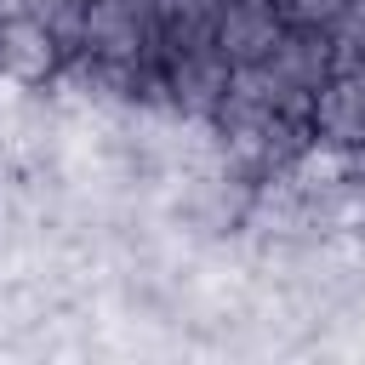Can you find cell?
I'll return each mask as SVG.
<instances>
[{
    "mask_svg": "<svg viewBox=\"0 0 365 365\" xmlns=\"http://www.w3.org/2000/svg\"><path fill=\"white\" fill-rule=\"evenodd\" d=\"M63 68H68V51L51 34L40 0L0 11V80L11 91H51Z\"/></svg>",
    "mask_w": 365,
    "mask_h": 365,
    "instance_id": "cell-1",
    "label": "cell"
},
{
    "mask_svg": "<svg viewBox=\"0 0 365 365\" xmlns=\"http://www.w3.org/2000/svg\"><path fill=\"white\" fill-rule=\"evenodd\" d=\"M302 131H308V143L354 154L365 143V68H336L319 91H308Z\"/></svg>",
    "mask_w": 365,
    "mask_h": 365,
    "instance_id": "cell-2",
    "label": "cell"
},
{
    "mask_svg": "<svg viewBox=\"0 0 365 365\" xmlns=\"http://www.w3.org/2000/svg\"><path fill=\"white\" fill-rule=\"evenodd\" d=\"M279 11L274 0H217V17H211V46L240 68V63H262L279 40Z\"/></svg>",
    "mask_w": 365,
    "mask_h": 365,
    "instance_id": "cell-3",
    "label": "cell"
},
{
    "mask_svg": "<svg viewBox=\"0 0 365 365\" xmlns=\"http://www.w3.org/2000/svg\"><path fill=\"white\" fill-rule=\"evenodd\" d=\"M274 11H279L285 29H325V34H336L342 17H348V0H274Z\"/></svg>",
    "mask_w": 365,
    "mask_h": 365,
    "instance_id": "cell-4",
    "label": "cell"
}]
</instances>
